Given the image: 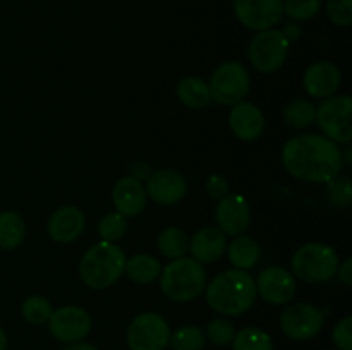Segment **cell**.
Listing matches in <instances>:
<instances>
[{
	"instance_id": "obj_1",
	"label": "cell",
	"mask_w": 352,
	"mask_h": 350,
	"mask_svg": "<svg viewBox=\"0 0 352 350\" xmlns=\"http://www.w3.org/2000/svg\"><path fill=\"white\" fill-rule=\"evenodd\" d=\"M282 163L292 177L323 184L339 175L344 156L337 143L329 137L322 134H301L285 143Z\"/></svg>"
},
{
	"instance_id": "obj_2",
	"label": "cell",
	"mask_w": 352,
	"mask_h": 350,
	"mask_svg": "<svg viewBox=\"0 0 352 350\" xmlns=\"http://www.w3.org/2000/svg\"><path fill=\"white\" fill-rule=\"evenodd\" d=\"M256 301L254 278L244 270H226L206 285V302L222 316H241Z\"/></svg>"
},
{
	"instance_id": "obj_3",
	"label": "cell",
	"mask_w": 352,
	"mask_h": 350,
	"mask_svg": "<svg viewBox=\"0 0 352 350\" xmlns=\"http://www.w3.org/2000/svg\"><path fill=\"white\" fill-rule=\"evenodd\" d=\"M126 261V253L117 244L102 240L82 254L79 275L89 288L103 290L112 287L122 277Z\"/></svg>"
},
{
	"instance_id": "obj_4",
	"label": "cell",
	"mask_w": 352,
	"mask_h": 350,
	"mask_svg": "<svg viewBox=\"0 0 352 350\" xmlns=\"http://www.w3.org/2000/svg\"><path fill=\"white\" fill-rule=\"evenodd\" d=\"M206 287V273L201 263L192 257L172 259L160 273V288L174 302H191L201 295Z\"/></svg>"
},
{
	"instance_id": "obj_5",
	"label": "cell",
	"mask_w": 352,
	"mask_h": 350,
	"mask_svg": "<svg viewBox=\"0 0 352 350\" xmlns=\"http://www.w3.org/2000/svg\"><path fill=\"white\" fill-rule=\"evenodd\" d=\"M339 264V254L333 247L309 242L299 247L292 256V275L308 283H322L337 273Z\"/></svg>"
},
{
	"instance_id": "obj_6",
	"label": "cell",
	"mask_w": 352,
	"mask_h": 350,
	"mask_svg": "<svg viewBox=\"0 0 352 350\" xmlns=\"http://www.w3.org/2000/svg\"><path fill=\"white\" fill-rule=\"evenodd\" d=\"M352 100L347 95L330 96L316 106L315 120L323 136L333 143H351L352 139Z\"/></svg>"
},
{
	"instance_id": "obj_7",
	"label": "cell",
	"mask_w": 352,
	"mask_h": 350,
	"mask_svg": "<svg viewBox=\"0 0 352 350\" xmlns=\"http://www.w3.org/2000/svg\"><path fill=\"white\" fill-rule=\"evenodd\" d=\"M208 86L212 100L220 105L232 106L244 102L250 93V72L239 62H226L213 71Z\"/></svg>"
},
{
	"instance_id": "obj_8",
	"label": "cell",
	"mask_w": 352,
	"mask_h": 350,
	"mask_svg": "<svg viewBox=\"0 0 352 350\" xmlns=\"http://www.w3.org/2000/svg\"><path fill=\"white\" fill-rule=\"evenodd\" d=\"M291 41L284 36L280 30L258 31L250 43V60L256 71L270 74L284 65L289 55Z\"/></svg>"
},
{
	"instance_id": "obj_9",
	"label": "cell",
	"mask_w": 352,
	"mask_h": 350,
	"mask_svg": "<svg viewBox=\"0 0 352 350\" xmlns=\"http://www.w3.org/2000/svg\"><path fill=\"white\" fill-rule=\"evenodd\" d=\"M170 326L157 312H141L127 329L131 350H165L170 342Z\"/></svg>"
},
{
	"instance_id": "obj_10",
	"label": "cell",
	"mask_w": 352,
	"mask_h": 350,
	"mask_svg": "<svg viewBox=\"0 0 352 350\" xmlns=\"http://www.w3.org/2000/svg\"><path fill=\"white\" fill-rule=\"evenodd\" d=\"M325 325V314L316 305L308 302H298L292 304L282 312L280 328L289 338L306 342L311 340L322 331Z\"/></svg>"
},
{
	"instance_id": "obj_11",
	"label": "cell",
	"mask_w": 352,
	"mask_h": 350,
	"mask_svg": "<svg viewBox=\"0 0 352 350\" xmlns=\"http://www.w3.org/2000/svg\"><path fill=\"white\" fill-rule=\"evenodd\" d=\"M48 329L55 340L62 343L81 342L91 331V316L79 305H64L52 312Z\"/></svg>"
},
{
	"instance_id": "obj_12",
	"label": "cell",
	"mask_w": 352,
	"mask_h": 350,
	"mask_svg": "<svg viewBox=\"0 0 352 350\" xmlns=\"http://www.w3.org/2000/svg\"><path fill=\"white\" fill-rule=\"evenodd\" d=\"M234 12L243 26L265 31L278 24L284 17L282 0H234Z\"/></svg>"
},
{
	"instance_id": "obj_13",
	"label": "cell",
	"mask_w": 352,
	"mask_h": 350,
	"mask_svg": "<svg viewBox=\"0 0 352 350\" xmlns=\"http://www.w3.org/2000/svg\"><path fill=\"white\" fill-rule=\"evenodd\" d=\"M256 294L265 302H270L274 305H284L294 299L298 283L296 277L280 266H268L260 271L256 278Z\"/></svg>"
},
{
	"instance_id": "obj_14",
	"label": "cell",
	"mask_w": 352,
	"mask_h": 350,
	"mask_svg": "<svg viewBox=\"0 0 352 350\" xmlns=\"http://www.w3.org/2000/svg\"><path fill=\"white\" fill-rule=\"evenodd\" d=\"M146 196L164 206L177 205L188 194V182L179 172L172 168L151 172L146 180Z\"/></svg>"
},
{
	"instance_id": "obj_15",
	"label": "cell",
	"mask_w": 352,
	"mask_h": 350,
	"mask_svg": "<svg viewBox=\"0 0 352 350\" xmlns=\"http://www.w3.org/2000/svg\"><path fill=\"white\" fill-rule=\"evenodd\" d=\"M215 220L226 235H243L251 223V209L246 199L239 194H227L217 205Z\"/></svg>"
},
{
	"instance_id": "obj_16",
	"label": "cell",
	"mask_w": 352,
	"mask_h": 350,
	"mask_svg": "<svg viewBox=\"0 0 352 350\" xmlns=\"http://www.w3.org/2000/svg\"><path fill=\"white\" fill-rule=\"evenodd\" d=\"M302 84L308 95L315 98H330L340 88V71L336 64L327 60L309 65L302 78Z\"/></svg>"
},
{
	"instance_id": "obj_17",
	"label": "cell",
	"mask_w": 352,
	"mask_h": 350,
	"mask_svg": "<svg viewBox=\"0 0 352 350\" xmlns=\"http://www.w3.org/2000/svg\"><path fill=\"white\" fill-rule=\"evenodd\" d=\"M229 127L237 139H258L265 129L263 112L251 102L236 103L229 113Z\"/></svg>"
},
{
	"instance_id": "obj_18",
	"label": "cell",
	"mask_w": 352,
	"mask_h": 350,
	"mask_svg": "<svg viewBox=\"0 0 352 350\" xmlns=\"http://www.w3.org/2000/svg\"><path fill=\"white\" fill-rule=\"evenodd\" d=\"M86 225L85 215L78 206L65 205L54 211L48 220V235L58 244H71L82 233Z\"/></svg>"
},
{
	"instance_id": "obj_19",
	"label": "cell",
	"mask_w": 352,
	"mask_h": 350,
	"mask_svg": "<svg viewBox=\"0 0 352 350\" xmlns=\"http://www.w3.org/2000/svg\"><path fill=\"white\" fill-rule=\"evenodd\" d=\"M112 199L117 213H120L124 218H133L140 215L146 206V189L141 180L127 175L116 182Z\"/></svg>"
},
{
	"instance_id": "obj_20",
	"label": "cell",
	"mask_w": 352,
	"mask_h": 350,
	"mask_svg": "<svg viewBox=\"0 0 352 350\" xmlns=\"http://www.w3.org/2000/svg\"><path fill=\"white\" fill-rule=\"evenodd\" d=\"M227 249L226 233L219 226H205L189 239V253L198 263H215Z\"/></svg>"
},
{
	"instance_id": "obj_21",
	"label": "cell",
	"mask_w": 352,
	"mask_h": 350,
	"mask_svg": "<svg viewBox=\"0 0 352 350\" xmlns=\"http://www.w3.org/2000/svg\"><path fill=\"white\" fill-rule=\"evenodd\" d=\"M177 98L181 100L182 105L199 110L206 108L212 103V93H210L208 82L196 75H188L179 81Z\"/></svg>"
},
{
	"instance_id": "obj_22",
	"label": "cell",
	"mask_w": 352,
	"mask_h": 350,
	"mask_svg": "<svg viewBox=\"0 0 352 350\" xmlns=\"http://www.w3.org/2000/svg\"><path fill=\"white\" fill-rule=\"evenodd\" d=\"M124 273L133 281L140 285L153 283L162 273V264L157 257L151 254H134L133 257L126 261V270Z\"/></svg>"
},
{
	"instance_id": "obj_23",
	"label": "cell",
	"mask_w": 352,
	"mask_h": 350,
	"mask_svg": "<svg viewBox=\"0 0 352 350\" xmlns=\"http://www.w3.org/2000/svg\"><path fill=\"white\" fill-rule=\"evenodd\" d=\"M260 246L253 237L237 235L229 246V259L236 270H251L260 261Z\"/></svg>"
},
{
	"instance_id": "obj_24",
	"label": "cell",
	"mask_w": 352,
	"mask_h": 350,
	"mask_svg": "<svg viewBox=\"0 0 352 350\" xmlns=\"http://www.w3.org/2000/svg\"><path fill=\"white\" fill-rule=\"evenodd\" d=\"M26 235V225L16 211L0 213V249H16Z\"/></svg>"
},
{
	"instance_id": "obj_25",
	"label": "cell",
	"mask_w": 352,
	"mask_h": 350,
	"mask_svg": "<svg viewBox=\"0 0 352 350\" xmlns=\"http://www.w3.org/2000/svg\"><path fill=\"white\" fill-rule=\"evenodd\" d=\"M158 250L162 256L168 257L170 261L186 256L189 250L188 232L179 226H168V229L162 230L158 235Z\"/></svg>"
},
{
	"instance_id": "obj_26",
	"label": "cell",
	"mask_w": 352,
	"mask_h": 350,
	"mask_svg": "<svg viewBox=\"0 0 352 350\" xmlns=\"http://www.w3.org/2000/svg\"><path fill=\"white\" fill-rule=\"evenodd\" d=\"M316 106L308 100H292L284 108V120L294 129H306L315 122Z\"/></svg>"
},
{
	"instance_id": "obj_27",
	"label": "cell",
	"mask_w": 352,
	"mask_h": 350,
	"mask_svg": "<svg viewBox=\"0 0 352 350\" xmlns=\"http://www.w3.org/2000/svg\"><path fill=\"white\" fill-rule=\"evenodd\" d=\"M230 345L232 350H274L270 335L260 328H243L236 331Z\"/></svg>"
},
{
	"instance_id": "obj_28",
	"label": "cell",
	"mask_w": 352,
	"mask_h": 350,
	"mask_svg": "<svg viewBox=\"0 0 352 350\" xmlns=\"http://www.w3.org/2000/svg\"><path fill=\"white\" fill-rule=\"evenodd\" d=\"M206 336L205 331L198 326H181L170 333V342L168 345L174 350H203L205 349Z\"/></svg>"
},
{
	"instance_id": "obj_29",
	"label": "cell",
	"mask_w": 352,
	"mask_h": 350,
	"mask_svg": "<svg viewBox=\"0 0 352 350\" xmlns=\"http://www.w3.org/2000/svg\"><path fill=\"white\" fill-rule=\"evenodd\" d=\"M54 307L43 295H31L21 305V314L31 325H45L50 319Z\"/></svg>"
},
{
	"instance_id": "obj_30",
	"label": "cell",
	"mask_w": 352,
	"mask_h": 350,
	"mask_svg": "<svg viewBox=\"0 0 352 350\" xmlns=\"http://www.w3.org/2000/svg\"><path fill=\"white\" fill-rule=\"evenodd\" d=\"M127 230V222L120 213H109L98 223V235L107 242H117Z\"/></svg>"
},
{
	"instance_id": "obj_31",
	"label": "cell",
	"mask_w": 352,
	"mask_h": 350,
	"mask_svg": "<svg viewBox=\"0 0 352 350\" xmlns=\"http://www.w3.org/2000/svg\"><path fill=\"white\" fill-rule=\"evenodd\" d=\"M205 336L212 343L219 347H227L232 343L234 336H236V328L232 323L226 318H217L206 325Z\"/></svg>"
},
{
	"instance_id": "obj_32",
	"label": "cell",
	"mask_w": 352,
	"mask_h": 350,
	"mask_svg": "<svg viewBox=\"0 0 352 350\" xmlns=\"http://www.w3.org/2000/svg\"><path fill=\"white\" fill-rule=\"evenodd\" d=\"M322 9V0H285L284 14L292 21H309Z\"/></svg>"
},
{
	"instance_id": "obj_33",
	"label": "cell",
	"mask_w": 352,
	"mask_h": 350,
	"mask_svg": "<svg viewBox=\"0 0 352 350\" xmlns=\"http://www.w3.org/2000/svg\"><path fill=\"white\" fill-rule=\"evenodd\" d=\"M327 184H329L327 194H329V199L332 201V205L339 206V208H347L352 201V184L349 178L336 175Z\"/></svg>"
},
{
	"instance_id": "obj_34",
	"label": "cell",
	"mask_w": 352,
	"mask_h": 350,
	"mask_svg": "<svg viewBox=\"0 0 352 350\" xmlns=\"http://www.w3.org/2000/svg\"><path fill=\"white\" fill-rule=\"evenodd\" d=\"M327 16L337 26L349 27L352 24V0H327Z\"/></svg>"
},
{
	"instance_id": "obj_35",
	"label": "cell",
	"mask_w": 352,
	"mask_h": 350,
	"mask_svg": "<svg viewBox=\"0 0 352 350\" xmlns=\"http://www.w3.org/2000/svg\"><path fill=\"white\" fill-rule=\"evenodd\" d=\"M332 338L339 350H352V318L351 316H346V318L340 319V321L333 326Z\"/></svg>"
},
{
	"instance_id": "obj_36",
	"label": "cell",
	"mask_w": 352,
	"mask_h": 350,
	"mask_svg": "<svg viewBox=\"0 0 352 350\" xmlns=\"http://www.w3.org/2000/svg\"><path fill=\"white\" fill-rule=\"evenodd\" d=\"M206 187V192H208V196L212 199H222L226 198L227 194H229V182H227V178L223 177V175H210L208 180H206L205 184Z\"/></svg>"
},
{
	"instance_id": "obj_37",
	"label": "cell",
	"mask_w": 352,
	"mask_h": 350,
	"mask_svg": "<svg viewBox=\"0 0 352 350\" xmlns=\"http://www.w3.org/2000/svg\"><path fill=\"white\" fill-rule=\"evenodd\" d=\"M129 172H131V177L138 178V180H148V177H150L153 170H151V167L148 163L138 160L129 165Z\"/></svg>"
},
{
	"instance_id": "obj_38",
	"label": "cell",
	"mask_w": 352,
	"mask_h": 350,
	"mask_svg": "<svg viewBox=\"0 0 352 350\" xmlns=\"http://www.w3.org/2000/svg\"><path fill=\"white\" fill-rule=\"evenodd\" d=\"M337 273H339V280L342 281L346 287H351L352 285V259L347 257L342 264H339L337 268Z\"/></svg>"
},
{
	"instance_id": "obj_39",
	"label": "cell",
	"mask_w": 352,
	"mask_h": 350,
	"mask_svg": "<svg viewBox=\"0 0 352 350\" xmlns=\"http://www.w3.org/2000/svg\"><path fill=\"white\" fill-rule=\"evenodd\" d=\"M301 26H299L298 23H289L287 26L282 30V33H284V36L287 38L289 41H296L299 40V36H301Z\"/></svg>"
},
{
	"instance_id": "obj_40",
	"label": "cell",
	"mask_w": 352,
	"mask_h": 350,
	"mask_svg": "<svg viewBox=\"0 0 352 350\" xmlns=\"http://www.w3.org/2000/svg\"><path fill=\"white\" fill-rule=\"evenodd\" d=\"M62 350H98L95 345L86 342H74V343H67Z\"/></svg>"
},
{
	"instance_id": "obj_41",
	"label": "cell",
	"mask_w": 352,
	"mask_h": 350,
	"mask_svg": "<svg viewBox=\"0 0 352 350\" xmlns=\"http://www.w3.org/2000/svg\"><path fill=\"white\" fill-rule=\"evenodd\" d=\"M7 349V335L2 328H0V350Z\"/></svg>"
},
{
	"instance_id": "obj_42",
	"label": "cell",
	"mask_w": 352,
	"mask_h": 350,
	"mask_svg": "<svg viewBox=\"0 0 352 350\" xmlns=\"http://www.w3.org/2000/svg\"><path fill=\"white\" fill-rule=\"evenodd\" d=\"M336 350H339V349H336Z\"/></svg>"
}]
</instances>
